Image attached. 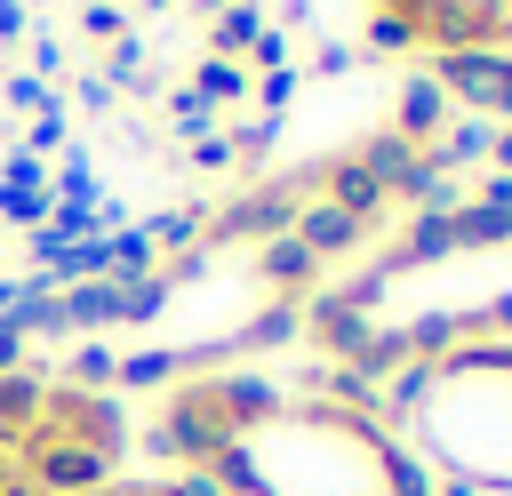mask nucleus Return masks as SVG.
Instances as JSON below:
<instances>
[{"label":"nucleus","instance_id":"obj_24","mask_svg":"<svg viewBox=\"0 0 512 496\" xmlns=\"http://www.w3.org/2000/svg\"><path fill=\"white\" fill-rule=\"evenodd\" d=\"M8 368H24V336H16V320L0 312V376H8Z\"/></svg>","mask_w":512,"mask_h":496},{"label":"nucleus","instance_id":"obj_2","mask_svg":"<svg viewBox=\"0 0 512 496\" xmlns=\"http://www.w3.org/2000/svg\"><path fill=\"white\" fill-rule=\"evenodd\" d=\"M272 416H280V384L224 368V376H192V384H176V392L160 400V416L144 424V448H152V456H176V464L200 472L208 456H224L232 440H248V432L272 424Z\"/></svg>","mask_w":512,"mask_h":496},{"label":"nucleus","instance_id":"obj_19","mask_svg":"<svg viewBox=\"0 0 512 496\" xmlns=\"http://www.w3.org/2000/svg\"><path fill=\"white\" fill-rule=\"evenodd\" d=\"M0 176H8V184H32V192H48V160H40V152H24V144L0 160Z\"/></svg>","mask_w":512,"mask_h":496},{"label":"nucleus","instance_id":"obj_29","mask_svg":"<svg viewBox=\"0 0 512 496\" xmlns=\"http://www.w3.org/2000/svg\"><path fill=\"white\" fill-rule=\"evenodd\" d=\"M152 8H160V0H152Z\"/></svg>","mask_w":512,"mask_h":496},{"label":"nucleus","instance_id":"obj_28","mask_svg":"<svg viewBox=\"0 0 512 496\" xmlns=\"http://www.w3.org/2000/svg\"><path fill=\"white\" fill-rule=\"evenodd\" d=\"M488 152H496V160H504V168H512V136H488Z\"/></svg>","mask_w":512,"mask_h":496},{"label":"nucleus","instance_id":"obj_16","mask_svg":"<svg viewBox=\"0 0 512 496\" xmlns=\"http://www.w3.org/2000/svg\"><path fill=\"white\" fill-rule=\"evenodd\" d=\"M176 368H184V360H176V352H128V360H120V376H112V384H168V376H176Z\"/></svg>","mask_w":512,"mask_h":496},{"label":"nucleus","instance_id":"obj_25","mask_svg":"<svg viewBox=\"0 0 512 496\" xmlns=\"http://www.w3.org/2000/svg\"><path fill=\"white\" fill-rule=\"evenodd\" d=\"M56 64H64V48H56L48 32H32V80H40V72H56Z\"/></svg>","mask_w":512,"mask_h":496},{"label":"nucleus","instance_id":"obj_14","mask_svg":"<svg viewBox=\"0 0 512 496\" xmlns=\"http://www.w3.org/2000/svg\"><path fill=\"white\" fill-rule=\"evenodd\" d=\"M0 216H8V224H24V232H40V224H48V192H32V184H8V176H0Z\"/></svg>","mask_w":512,"mask_h":496},{"label":"nucleus","instance_id":"obj_5","mask_svg":"<svg viewBox=\"0 0 512 496\" xmlns=\"http://www.w3.org/2000/svg\"><path fill=\"white\" fill-rule=\"evenodd\" d=\"M312 192H320V200H336V208H344V216H360V224H376V208L392 200V192L360 168V152H352V160H320V168H312Z\"/></svg>","mask_w":512,"mask_h":496},{"label":"nucleus","instance_id":"obj_11","mask_svg":"<svg viewBox=\"0 0 512 496\" xmlns=\"http://www.w3.org/2000/svg\"><path fill=\"white\" fill-rule=\"evenodd\" d=\"M296 328H304V312H296V304H272V312H256V320H248L232 344H216V352H264V344H288Z\"/></svg>","mask_w":512,"mask_h":496},{"label":"nucleus","instance_id":"obj_22","mask_svg":"<svg viewBox=\"0 0 512 496\" xmlns=\"http://www.w3.org/2000/svg\"><path fill=\"white\" fill-rule=\"evenodd\" d=\"M368 40H376V48H416V32H408L400 16H384V8H376V24H368Z\"/></svg>","mask_w":512,"mask_h":496},{"label":"nucleus","instance_id":"obj_20","mask_svg":"<svg viewBox=\"0 0 512 496\" xmlns=\"http://www.w3.org/2000/svg\"><path fill=\"white\" fill-rule=\"evenodd\" d=\"M8 104H16V112H40V104H56V88L32 80V72H8Z\"/></svg>","mask_w":512,"mask_h":496},{"label":"nucleus","instance_id":"obj_8","mask_svg":"<svg viewBox=\"0 0 512 496\" xmlns=\"http://www.w3.org/2000/svg\"><path fill=\"white\" fill-rule=\"evenodd\" d=\"M256 272H264L272 288H304V280L320 272V256H312V248H304L296 232H272V240L256 248Z\"/></svg>","mask_w":512,"mask_h":496},{"label":"nucleus","instance_id":"obj_12","mask_svg":"<svg viewBox=\"0 0 512 496\" xmlns=\"http://www.w3.org/2000/svg\"><path fill=\"white\" fill-rule=\"evenodd\" d=\"M200 232H208V216H200V208H168V216H152V224H144L152 256H160V248H176V256H184V248H200Z\"/></svg>","mask_w":512,"mask_h":496},{"label":"nucleus","instance_id":"obj_17","mask_svg":"<svg viewBox=\"0 0 512 496\" xmlns=\"http://www.w3.org/2000/svg\"><path fill=\"white\" fill-rule=\"evenodd\" d=\"M240 88H248V80H240V72H232L224 56H208V64H200V88H192V96H200V104H232Z\"/></svg>","mask_w":512,"mask_h":496},{"label":"nucleus","instance_id":"obj_6","mask_svg":"<svg viewBox=\"0 0 512 496\" xmlns=\"http://www.w3.org/2000/svg\"><path fill=\"white\" fill-rule=\"evenodd\" d=\"M288 232H296V240H304V248H312V256H344V248H352V240H360V232H368V224H360V216H344V208H336V200H304V208H296V224H288Z\"/></svg>","mask_w":512,"mask_h":496},{"label":"nucleus","instance_id":"obj_3","mask_svg":"<svg viewBox=\"0 0 512 496\" xmlns=\"http://www.w3.org/2000/svg\"><path fill=\"white\" fill-rule=\"evenodd\" d=\"M24 440H80V448H104V456L120 464V448H128V416H120L104 392L48 384V392H40V416H32Z\"/></svg>","mask_w":512,"mask_h":496},{"label":"nucleus","instance_id":"obj_27","mask_svg":"<svg viewBox=\"0 0 512 496\" xmlns=\"http://www.w3.org/2000/svg\"><path fill=\"white\" fill-rule=\"evenodd\" d=\"M24 32V0H0V40H16Z\"/></svg>","mask_w":512,"mask_h":496},{"label":"nucleus","instance_id":"obj_7","mask_svg":"<svg viewBox=\"0 0 512 496\" xmlns=\"http://www.w3.org/2000/svg\"><path fill=\"white\" fill-rule=\"evenodd\" d=\"M56 296H64V328H112V320H128V288L120 280H72Z\"/></svg>","mask_w":512,"mask_h":496},{"label":"nucleus","instance_id":"obj_15","mask_svg":"<svg viewBox=\"0 0 512 496\" xmlns=\"http://www.w3.org/2000/svg\"><path fill=\"white\" fill-rule=\"evenodd\" d=\"M64 368H72V376H64V384H80V392H96V384H112V376H120V360H112V352H104V344H80V352H72V360H64Z\"/></svg>","mask_w":512,"mask_h":496},{"label":"nucleus","instance_id":"obj_23","mask_svg":"<svg viewBox=\"0 0 512 496\" xmlns=\"http://www.w3.org/2000/svg\"><path fill=\"white\" fill-rule=\"evenodd\" d=\"M192 160H200V168H224V160H232V136H216V128L192 136Z\"/></svg>","mask_w":512,"mask_h":496},{"label":"nucleus","instance_id":"obj_21","mask_svg":"<svg viewBox=\"0 0 512 496\" xmlns=\"http://www.w3.org/2000/svg\"><path fill=\"white\" fill-rule=\"evenodd\" d=\"M80 32H88V40H120V8H112V0H88V8H80Z\"/></svg>","mask_w":512,"mask_h":496},{"label":"nucleus","instance_id":"obj_18","mask_svg":"<svg viewBox=\"0 0 512 496\" xmlns=\"http://www.w3.org/2000/svg\"><path fill=\"white\" fill-rule=\"evenodd\" d=\"M64 144V104H40L32 112V136H24V152H56Z\"/></svg>","mask_w":512,"mask_h":496},{"label":"nucleus","instance_id":"obj_10","mask_svg":"<svg viewBox=\"0 0 512 496\" xmlns=\"http://www.w3.org/2000/svg\"><path fill=\"white\" fill-rule=\"evenodd\" d=\"M40 392H48V376H40V368H8V376H0V424H8V432H32Z\"/></svg>","mask_w":512,"mask_h":496},{"label":"nucleus","instance_id":"obj_9","mask_svg":"<svg viewBox=\"0 0 512 496\" xmlns=\"http://www.w3.org/2000/svg\"><path fill=\"white\" fill-rule=\"evenodd\" d=\"M440 104H448V88L432 80V72H416L408 88H400V136L416 144V136H440Z\"/></svg>","mask_w":512,"mask_h":496},{"label":"nucleus","instance_id":"obj_4","mask_svg":"<svg viewBox=\"0 0 512 496\" xmlns=\"http://www.w3.org/2000/svg\"><path fill=\"white\" fill-rule=\"evenodd\" d=\"M432 80L480 112H512V56H496V48H448V56H432Z\"/></svg>","mask_w":512,"mask_h":496},{"label":"nucleus","instance_id":"obj_26","mask_svg":"<svg viewBox=\"0 0 512 496\" xmlns=\"http://www.w3.org/2000/svg\"><path fill=\"white\" fill-rule=\"evenodd\" d=\"M80 104H88V112H104V104H112V80H96V72H88V80H80Z\"/></svg>","mask_w":512,"mask_h":496},{"label":"nucleus","instance_id":"obj_13","mask_svg":"<svg viewBox=\"0 0 512 496\" xmlns=\"http://www.w3.org/2000/svg\"><path fill=\"white\" fill-rule=\"evenodd\" d=\"M208 40H216V56L232 64V48H256V8H216Z\"/></svg>","mask_w":512,"mask_h":496},{"label":"nucleus","instance_id":"obj_1","mask_svg":"<svg viewBox=\"0 0 512 496\" xmlns=\"http://www.w3.org/2000/svg\"><path fill=\"white\" fill-rule=\"evenodd\" d=\"M416 416H424V440L464 480L512 488V344H464L432 360Z\"/></svg>","mask_w":512,"mask_h":496}]
</instances>
